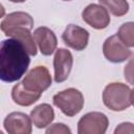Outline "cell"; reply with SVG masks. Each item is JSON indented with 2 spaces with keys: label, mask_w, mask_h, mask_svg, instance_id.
<instances>
[{
  "label": "cell",
  "mask_w": 134,
  "mask_h": 134,
  "mask_svg": "<svg viewBox=\"0 0 134 134\" xmlns=\"http://www.w3.org/2000/svg\"><path fill=\"white\" fill-rule=\"evenodd\" d=\"M3 126L9 134H30L32 131L30 116L22 112L9 113L4 118Z\"/></svg>",
  "instance_id": "9c48e42d"
},
{
  "label": "cell",
  "mask_w": 134,
  "mask_h": 134,
  "mask_svg": "<svg viewBox=\"0 0 134 134\" xmlns=\"http://www.w3.org/2000/svg\"><path fill=\"white\" fill-rule=\"evenodd\" d=\"M4 35L8 38H13V39L20 41L23 44V46L25 47V49L29 55L37 54L36 42L34 40V37L31 36L29 29L24 28V27H16V28H12V29L4 31Z\"/></svg>",
  "instance_id": "5bb4252c"
},
{
  "label": "cell",
  "mask_w": 134,
  "mask_h": 134,
  "mask_svg": "<svg viewBox=\"0 0 134 134\" xmlns=\"http://www.w3.org/2000/svg\"><path fill=\"white\" fill-rule=\"evenodd\" d=\"M53 104L63 114L72 117L76 115L84 107V96L82 92L75 88H68L53 95Z\"/></svg>",
  "instance_id": "3957f363"
},
{
  "label": "cell",
  "mask_w": 134,
  "mask_h": 134,
  "mask_svg": "<svg viewBox=\"0 0 134 134\" xmlns=\"http://www.w3.org/2000/svg\"><path fill=\"white\" fill-rule=\"evenodd\" d=\"M72 64L73 58L69 50L65 48L57 49L53 58L54 81L57 83H62L68 79L72 68Z\"/></svg>",
  "instance_id": "30bf717a"
},
{
  "label": "cell",
  "mask_w": 134,
  "mask_h": 134,
  "mask_svg": "<svg viewBox=\"0 0 134 134\" xmlns=\"http://www.w3.org/2000/svg\"><path fill=\"white\" fill-rule=\"evenodd\" d=\"M32 37L43 55H50L54 52L58 45V40L54 32L50 28L46 26L38 27L35 29Z\"/></svg>",
  "instance_id": "8fae6325"
},
{
  "label": "cell",
  "mask_w": 134,
  "mask_h": 134,
  "mask_svg": "<svg viewBox=\"0 0 134 134\" xmlns=\"http://www.w3.org/2000/svg\"><path fill=\"white\" fill-rule=\"evenodd\" d=\"M41 94L42 93L26 89L22 83L16 84L12 89V98L17 105L23 107H28L35 104L41 97Z\"/></svg>",
  "instance_id": "9a60e30c"
},
{
  "label": "cell",
  "mask_w": 134,
  "mask_h": 134,
  "mask_svg": "<svg viewBox=\"0 0 134 134\" xmlns=\"http://www.w3.org/2000/svg\"><path fill=\"white\" fill-rule=\"evenodd\" d=\"M54 118V111L48 104L36 106L30 112V119L38 129H43L49 126Z\"/></svg>",
  "instance_id": "4fadbf2b"
},
{
  "label": "cell",
  "mask_w": 134,
  "mask_h": 134,
  "mask_svg": "<svg viewBox=\"0 0 134 134\" xmlns=\"http://www.w3.org/2000/svg\"><path fill=\"white\" fill-rule=\"evenodd\" d=\"M62 39L68 47L81 51L84 50L88 45L89 32L88 30H86L85 28L79 25L69 24L65 28L62 35Z\"/></svg>",
  "instance_id": "ba28073f"
},
{
  "label": "cell",
  "mask_w": 134,
  "mask_h": 134,
  "mask_svg": "<svg viewBox=\"0 0 134 134\" xmlns=\"http://www.w3.org/2000/svg\"><path fill=\"white\" fill-rule=\"evenodd\" d=\"M104 4L114 16L120 17L128 13L129 3L127 0H98Z\"/></svg>",
  "instance_id": "2e32d148"
},
{
  "label": "cell",
  "mask_w": 134,
  "mask_h": 134,
  "mask_svg": "<svg viewBox=\"0 0 134 134\" xmlns=\"http://www.w3.org/2000/svg\"><path fill=\"white\" fill-rule=\"evenodd\" d=\"M118 39L129 48L134 46V23L133 22H127L124 23L118 31L117 35Z\"/></svg>",
  "instance_id": "e0dca14e"
},
{
  "label": "cell",
  "mask_w": 134,
  "mask_h": 134,
  "mask_svg": "<svg viewBox=\"0 0 134 134\" xmlns=\"http://www.w3.org/2000/svg\"><path fill=\"white\" fill-rule=\"evenodd\" d=\"M109 126L108 117L100 112H89L77 122L79 134H104Z\"/></svg>",
  "instance_id": "277c9868"
},
{
  "label": "cell",
  "mask_w": 134,
  "mask_h": 134,
  "mask_svg": "<svg viewBox=\"0 0 134 134\" xmlns=\"http://www.w3.org/2000/svg\"><path fill=\"white\" fill-rule=\"evenodd\" d=\"M10 2H14V3H21V2H24L26 0H9Z\"/></svg>",
  "instance_id": "44dd1931"
},
{
  "label": "cell",
  "mask_w": 134,
  "mask_h": 134,
  "mask_svg": "<svg viewBox=\"0 0 134 134\" xmlns=\"http://www.w3.org/2000/svg\"><path fill=\"white\" fill-rule=\"evenodd\" d=\"M30 63L23 44L13 38L0 42V81L13 83L22 77Z\"/></svg>",
  "instance_id": "6da1fadb"
},
{
  "label": "cell",
  "mask_w": 134,
  "mask_h": 134,
  "mask_svg": "<svg viewBox=\"0 0 134 134\" xmlns=\"http://www.w3.org/2000/svg\"><path fill=\"white\" fill-rule=\"evenodd\" d=\"M63 1H71V0H63Z\"/></svg>",
  "instance_id": "7402d4cb"
},
{
  "label": "cell",
  "mask_w": 134,
  "mask_h": 134,
  "mask_svg": "<svg viewBox=\"0 0 134 134\" xmlns=\"http://www.w3.org/2000/svg\"><path fill=\"white\" fill-rule=\"evenodd\" d=\"M114 133H134V128L133 124L131 122H122L118 125V127L115 129Z\"/></svg>",
  "instance_id": "d6986e66"
},
{
  "label": "cell",
  "mask_w": 134,
  "mask_h": 134,
  "mask_svg": "<svg viewBox=\"0 0 134 134\" xmlns=\"http://www.w3.org/2000/svg\"><path fill=\"white\" fill-rule=\"evenodd\" d=\"M51 82L52 79L48 69L45 66H37L26 73L21 83L26 89L42 93L51 86Z\"/></svg>",
  "instance_id": "5b68a950"
},
{
  "label": "cell",
  "mask_w": 134,
  "mask_h": 134,
  "mask_svg": "<svg viewBox=\"0 0 134 134\" xmlns=\"http://www.w3.org/2000/svg\"><path fill=\"white\" fill-rule=\"evenodd\" d=\"M104 105L112 111H124L133 104V90L122 83H111L103 91Z\"/></svg>",
  "instance_id": "7a4b0ae2"
},
{
  "label": "cell",
  "mask_w": 134,
  "mask_h": 134,
  "mask_svg": "<svg viewBox=\"0 0 134 134\" xmlns=\"http://www.w3.org/2000/svg\"><path fill=\"white\" fill-rule=\"evenodd\" d=\"M52 133H55V134H70L71 133V130L64 124H61V122H58V124H53L51 125L49 128L46 129V134H52Z\"/></svg>",
  "instance_id": "ac0fdd59"
},
{
  "label": "cell",
  "mask_w": 134,
  "mask_h": 134,
  "mask_svg": "<svg viewBox=\"0 0 134 134\" xmlns=\"http://www.w3.org/2000/svg\"><path fill=\"white\" fill-rule=\"evenodd\" d=\"M103 53L105 58L112 63H121L130 59L132 50L127 47L116 35L106 39L103 45Z\"/></svg>",
  "instance_id": "8992f818"
},
{
  "label": "cell",
  "mask_w": 134,
  "mask_h": 134,
  "mask_svg": "<svg viewBox=\"0 0 134 134\" xmlns=\"http://www.w3.org/2000/svg\"><path fill=\"white\" fill-rule=\"evenodd\" d=\"M4 15H5V8H4V6L0 3V19H1L2 17H4Z\"/></svg>",
  "instance_id": "ffe728a7"
},
{
  "label": "cell",
  "mask_w": 134,
  "mask_h": 134,
  "mask_svg": "<svg viewBox=\"0 0 134 134\" xmlns=\"http://www.w3.org/2000/svg\"><path fill=\"white\" fill-rule=\"evenodd\" d=\"M83 20L95 29H104L110 23L108 9L103 5L91 3L87 5L82 13Z\"/></svg>",
  "instance_id": "52a82bcc"
},
{
  "label": "cell",
  "mask_w": 134,
  "mask_h": 134,
  "mask_svg": "<svg viewBox=\"0 0 134 134\" xmlns=\"http://www.w3.org/2000/svg\"><path fill=\"white\" fill-rule=\"evenodd\" d=\"M16 27H24L30 30L34 27L32 17L25 12H14L8 14L0 24V29L3 32Z\"/></svg>",
  "instance_id": "7c38bea8"
}]
</instances>
